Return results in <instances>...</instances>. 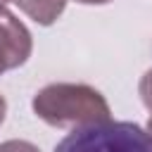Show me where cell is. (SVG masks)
<instances>
[{"mask_svg": "<svg viewBox=\"0 0 152 152\" xmlns=\"http://www.w3.org/2000/svg\"><path fill=\"white\" fill-rule=\"evenodd\" d=\"M31 107L38 119L57 128L112 121V109L104 95L88 83H50L33 95Z\"/></svg>", "mask_w": 152, "mask_h": 152, "instance_id": "6da1fadb", "label": "cell"}, {"mask_svg": "<svg viewBox=\"0 0 152 152\" xmlns=\"http://www.w3.org/2000/svg\"><path fill=\"white\" fill-rule=\"evenodd\" d=\"M55 152H152V135L133 121H104L71 128Z\"/></svg>", "mask_w": 152, "mask_h": 152, "instance_id": "7a4b0ae2", "label": "cell"}, {"mask_svg": "<svg viewBox=\"0 0 152 152\" xmlns=\"http://www.w3.org/2000/svg\"><path fill=\"white\" fill-rule=\"evenodd\" d=\"M33 50L31 31L12 12L0 10V76L10 69L26 64Z\"/></svg>", "mask_w": 152, "mask_h": 152, "instance_id": "3957f363", "label": "cell"}, {"mask_svg": "<svg viewBox=\"0 0 152 152\" xmlns=\"http://www.w3.org/2000/svg\"><path fill=\"white\" fill-rule=\"evenodd\" d=\"M12 2L40 26H52L66 7V0H12Z\"/></svg>", "mask_w": 152, "mask_h": 152, "instance_id": "277c9868", "label": "cell"}, {"mask_svg": "<svg viewBox=\"0 0 152 152\" xmlns=\"http://www.w3.org/2000/svg\"><path fill=\"white\" fill-rule=\"evenodd\" d=\"M138 93H140V100H142V104H145V107L150 109V114H152V69L142 74V78H140V86H138Z\"/></svg>", "mask_w": 152, "mask_h": 152, "instance_id": "5b68a950", "label": "cell"}, {"mask_svg": "<svg viewBox=\"0 0 152 152\" xmlns=\"http://www.w3.org/2000/svg\"><path fill=\"white\" fill-rule=\"evenodd\" d=\"M0 152H40V150L28 140H5L0 142Z\"/></svg>", "mask_w": 152, "mask_h": 152, "instance_id": "8992f818", "label": "cell"}, {"mask_svg": "<svg viewBox=\"0 0 152 152\" xmlns=\"http://www.w3.org/2000/svg\"><path fill=\"white\" fill-rule=\"evenodd\" d=\"M5 114H7V102H5V97L0 95V124L5 121Z\"/></svg>", "mask_w": 152, "mask_h": 152, "instance_id": "52a82bcc", "label": "cell"}, {"mask_svg": "<svg viewBox=\"0 0 152 152\" xmlns=\"http://www.w3.org/2000/svg\"><path fill=\"white\" fill-rule=\"evenodd\" d=\"M81 5H104V2H112V0H76Z\"/></svg>", "mask_w": 152, "mask_h": 152, "instance_id": "ba28073f", "label": "cell"}, {"mask_svg": "<svg viewBox=\"0 0 152 152\" xmlns=\"http://www.w3.org/2000/svg\"><path fill=\"white\" fill-rule=\"evenodd\" d=\"M147 133L152 135V114H150V121H147Z\"/></svg>", "mask_w": 152, "mask_h": 152, "instance_id": "9c48e42d", "label": "cell"}, {"mask_svg": "<svg viewBox=\"0 0 152 152\" xmlns=\"http://www.w3.org/2000/svg\"><path fill=\"white\" fill-rule=\"evenodd\" d=\"M10 0H0V10H5V5H7Z\"/></svg>", "mask_w": 152, "mask_h": 152, "instance_id": "30bf717a", "label": "cell"}]
</instances>
